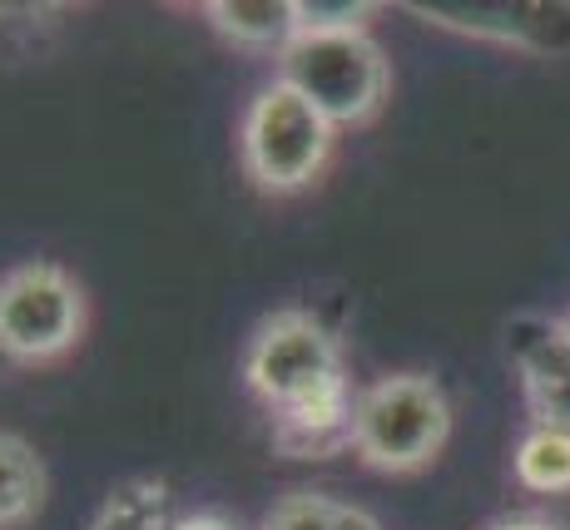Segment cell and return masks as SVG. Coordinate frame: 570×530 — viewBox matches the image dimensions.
I'll use <instances>...</instances> for the list:
<instances>
[{
    "label": "cell",
    "instance_id": "cell-14",
    "mask_svg": "<svg viewBox=\"0 0 570 530\" xmlns=\"http://www.w3.org/2000/svg\"><path fill=\"white\" fill-rule=\"evenodd\" d=\"M333 530H382L377 521H372L367 511H357V506H343V511H337V526Z\"/></svg>",
    "mask_w": 570,
    "mask_h": 530
},
{
    "label": "cell",
    "instance_id": "cell-15",
    "mask_svg": "<svg viewBox=\"0 0 570 530\" xmlns=\"http://www.w3.org/2000/svg\"><path fill=\"white\" fill-rule=\"evenodd\" d=\"M179 530H234V526L218 521V516H184Z\"/></svg>",
    "mask_w": 570,
    "mask_h": 530
},
{
    "label": "cell",
    "instance_id": "cell-12",
    "mask_svg": "<svg viewBox=\"0 0 570 530\" xmlns=\"http://www.w3.org/2000/svg\"><path fill=\"white\" fill-rule=\"evenodd\" d=\"M298 6V36H343V30H367L372 10L367 0H293Z\"/></svg>",
    "mask_w": 570,
    "mask_h": 530
},
{
    "label": "cell",
    "instance_id": "cell-13",
    "mask_svg": "<svg viewBox=\"0 0 570 530\" xmlns=\"http://www.w3.org/2000/svg\"><path fill=\"white\" fill-rule=\"evenodd\" d=\"M337 511L327 495H313V491H298V495H283L278 506L268 511L263 530H333L337 526Z\"/></svg>",
    "mask_w": 570,
    "mask_h": 530
},
{
    "label": "cell",
    "instance_id": "cell-10",
    "mask_svg": "<svg viewBox=\"0 0 570 530\" xmlns=\"http://www.w3.org/2000/svg\"><path fill=\"white\" fill-rule=\"evenodd\" d=\"M184 516L174 511L169 491L159 481H129L105 501L100 521L90 530H179Z\"/></svg>",
    "mask_w": 570,
    "mask_h": 530
},
{
    "label": "cell",
    "instance_id": "cell-7",
    "mask_svg": "<svg viewBox=\"0 0 570 530\" xmlns=\"http://www.w3.org/2000/svg\"><path fill=\"white\" fill-rule=\"evenodd\" d=\"M507 347L521 367L535 426H561V432H570V342L561 333V323L521 317V323L507 327Z\"/></svg>",
    "mask_w": 570,
    "mask_h": 530
},
{
    "label": "cell",
    "instance_id": "cell-16",
    "mask_svg": "<svg viewBox=\"0 0 570 530\" xmlns=\"http://www.w3.org/2000/svg\"><path fill=\"white\" fill-rule=\"evenodd\" d=\"M491 530H561V526H551V521H501Z\"/></svg>",
    "mask_w": 570,
    "mask_h": 530
},
{
    "label": "cell",
    "instance_id": "cell-1",
    "mask_svg": "<svg viewBox=\"0 0 570 530\" xmlns=\"http://www.w3.org/2000/svg\"><path fill=\"white\" fill-rule=\"evenodd\" d=\"M244 382L273 412V436L288 457H333L353 446V392L343 347L303 307L263 317L244 352Z\"/></svg>",
    "mask_w": 570,
    "mask_h": 530
},
{
    "label": "cell",
    "instance_id": "cell-2",
    "mask_svg": "<svg viewBox=\"0 0 570 530\" xmlns=\"http://www.w3.org/2000/svg\"><path fill=\"white\" fill-rule=\"evenodd\" d=\"M278 80L293 85L333 129H357L382 109L392 90L387 55L367 30L343 36H293L278 55Z\"/></svg>",
    "mask_w": 570,
    "mask_h": 530
},
{
    "label": "cell",
    "instance_id": "cell-5",
    "mask_svg": "<svg viewBox=\"0 0 570 530\" xmlns=\"http://www.w3.org/2000/svg\"><path fill=\"white\" fill-rule=\"evenodd\" d=\"M90 307L75 273L60 263H20L0 278V357L6 362H60L65 352L80 347Z\"/></svg>",
    "mask_w": 570,
    "mask_h": 530
},
{
    "label": "cell",
    "instance_id": "cell-6",
    "mask_svg": "<svg viewBox=\"0 0 570 530\" xmlns=\"http://www.w3.org/2000/svg\"><path fill=\"white\" fill-rule=\"evenodd\" d=\"M422 20L446 30H462L497 46H521L535 55L570 50V6H511V0H412Z\"/></svg>",
    "mask_w": 570,
    "mask_h": 530
},
{
    "label": "cell",
    "instance_id": "cell-3",
    "mask_svg": "<svg viewBox=\"0 0 570 530\" xmlns=\"http://www.w3.org/2000/svg\"><path fill=\"white\" fill-rule=\"evenodd\" d=\"M337 129L303 99L293 85L273 80L254 95L238 129V154H244V174L263 194H303L323 179L327 159H333Z\"/></svg>",
    "mask_w": 570,
    "mask_h": 530
},
{
    "label": "cell",
    "instance_id": "cell-4",
    "mask_svg": "<svg viewBox=\"0 0 570 530\" xmlns=\"http://www.w3.org/2000/svg\"><path fill=\"white\" fill-rule=\"evenodd\" d=\"M452 436V406L446 392L422 372H397V377L372 382L357 396L353 412V451L372 471H422L426 461L442 457Z\"/></svg>",
    "mask_w": 570,
    "mask_h": 530
},
{
    "label": "cell",
    "instance_id": "cell-11",
    "mask_svg": "<svg viewBox=\"0 0 570 530\" xmlns=\"http://www.w3.org/2000/svg\"><path fill=\"white\" fill-rule=\"evenodd\" d=\"M517 481L546 495L570 491V432H561V426L525 432V441L517 446Z\"/></svg>",
    "mask_w": 570,
    "mask_h": 530
},
{
    "label": "cell",
    "instance_id": "cell-8",
    "mask_svg": "<svg viewBox=\"0 0 570 530\" xmlns=\"http://www.w3.org/2000/svg\"><path fill=\"white\" fill-rule=\"evenodd\" d=\"M204 20L224 40L244 50H288L298 36V6L293 0H208Z\"/></svg>",
    "mask_w": 570,
    "mask_h": 530
},
{
    "label": "cell",
    "instance_id": "cell-17",
    "mask_svg": "<svg viewBox=\"0 0 570 530\" xmlns=\"http://www.w3.org/2000/svg\"><path fill=\"white\" fill-rule=\"evenodd\" d=\"M561 333H566V342H570V317H566V323H561Z\"/></svg>",
    "mask_w": 570,
    "mask_h": 530
},
{
    "label": "cell",
    "instance_id": "cell-9",
    "mask_svg": "<svg viewBox=\"0 0 570 530\" xmlns=\"http://www.w3.org/2000/svg\"><path fill=\"white\" fill-rule=\"evenodd\" d=\"M46 506V461L26 436L0 432V530H26Z\"/></svg>",
    "mask_w": 570,
    "mask_h": 530
}]
</instances>
